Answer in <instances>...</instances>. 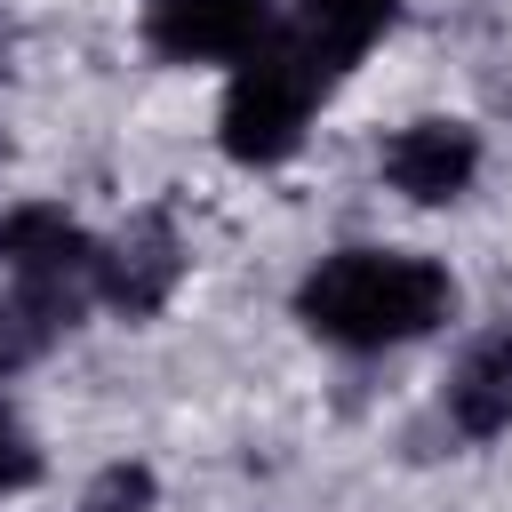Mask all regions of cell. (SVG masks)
Wrapping results in <instances>:
<instances>
[{
	"instance_id": "cell-1",
	"label": "cell",
	"mask_w": 512,
	"mask_h": 512,
	"mask_svg": "<svg viewBox=\"0 0 512 512\" xmlns=\"http://www.w3.org/2000/svg\"><path fill=\"white\" fill-rule=\"evenodd\" d=\"M448 312H456V280L432 256H400V248H344L296 288V320L344 352L408 344Z\"/></svg>"
},
{
	"instance_id": "cell-2",
	"label": "cell",
	"mask_w": 512,
	"mask_h": 512,
	"mask_svg": "<svg viewBox=\"0 0 512 512\" xmlns=\"http://www.w3.org/2000/svg\"><path fill=\"white\" fill-rule=\"evenodd\" d=\"M320 96H328V72L296 48V32H264V40L240 56L232 88H224V152H232L240 168L288 160Z\"/></svg>"
},
{
	"instance_id": "cell-3",
	"label": "cell",
	"mask_w": 512,
	"mask_h": 512,
	"mask_svg": "<svg viewBox=\"0 0 512 512\" xmlns=\"http://www.w3.org/2000/svg\"><path fill=\"white\" fill-rule=\"evenodd\" d=\"M272 24V0H144V40L176 64H216L248 56Z\"/></svg>"
},
{
	"instance_id": "cell-4",
	"label": "cell",
	"mask_w": 512,
	"mask_h": 512,
	"mask_svg": "<svg viewBox=\"0 0 512 512\" xmlns=\"http://www.w3.org/2000/svg\"><path fill=\"white\" fill-rule=\"evenodd\" d=\"M384 176L408 200H456L480 176V136L464 120H416V128H400L384 144Z\"/></svg>"
},
{
	"instance_id": "cell-5",
	"label": "cell",
	"mask_w": 512,
	"mask_h": 512,
	"mask_svg": "<svg viewBox=\"0 0 512 512\" xmlns=\"http://www.w3.org/2000/svg\"><path fill=\"white\" fill-rule=\"evenodd\" d=\"M0 264L16 272V280H40V288H72L88 264H104L96 248H88V232L64 216V208H8L0 216Z\"/></svg>"
},
{
	"instance_id": "cell-6",
	"label": "cell",
	"mask_w": 512,
	"mask_h": 512,
	"mask_svg": "<svg viewBox=\"0 0 512 512\" xmlns=\"http://www.w3.org/2000/svg\"><path fill=\"white\" fill-rule=\"evenodd\" d=\"M392 16H400V0H296L288 32H296V48L336 80L344 64H360V56L392 32Z\"/></svg>"
},
{
	"instance_id": "cell-7",
	"label": "cell",
	"mask_w": 512,
	"mask_h": 512,
	"mask_svg": "<svg viewBox=\"0 0 512 512\" xmlns=\"http://www.w3.org/2000/svg\"><path fill=\"white\" fill-rule=\"evenodd\" d=\"M184 280V248H176V232H168V216H144L112 256H104V296L128 312V320H144V312H160L168 304V288Z\"/></svg>"
},
{
	"instance_id": "cell-8",
	"label": "cell",
	"mask_w": 512,
	"mask_h": 512,
	"mask_svg": "<svg viewBox=\"0 0 512 512\" xmlns=\"http://www.w3.org/2000/svg\"><path fill=\"white\" fill-rule=\"evenodd\" d=\"M448 416L464 440H496L512 424V328H496L488 344H472V360L448 384Z\"/></svg>"
},
{
	"instance_id": "cell-9",
	"label": "cell",
	"mask_w": 512,
	"mask_h": 512,
	"mask_svg": "<svg viewBox=\"0 0 512 512\" xmlns=\"http://www.w3.org/2000/svg\"><path fill=\"white\" fill-rule=\"evenodd\" d=\"M64 320H72V288H40V280H24V288L0 304V376L24 368V360H40V352L56 344Z\"/></svg>"
},
{
	"instance_id": "cell-10",
	"label": "cell",
	"mask_w": 512,
	"mask_h": 512,
	"mask_svg": "<svg viewBox=\"0 0 512 512\" xmlns=\"http://www.w3.org/2000/svg\"><path fill=\"white\" fill-rule=\"evenodd\" d=\"M80 512H152V472H144V464H112V472L88 488Z\"/></svg>"
},
{
	"instance_id": "cell-11",
	"label": "cell",
	"mask_w": 512,
	"mask_h": 512,
	"mask_svg": "<svg viewBox=\"0 0 512 512\" xmlns=\"http://www.w3.org/2000/svg\"><path fill=\"white\" fill-rule=\"evenodd\" d=\"M32 472H40V448H32V432L0 408V496H8V488H24Z\"/></svg>"
}]
</instances>
